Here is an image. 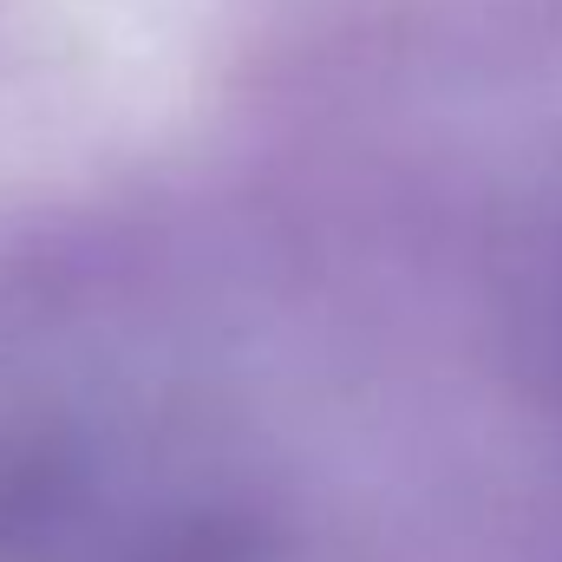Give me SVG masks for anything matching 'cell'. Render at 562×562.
I'll use <instances>...</instances> for the list:
<instances>
[{
	"label": "cell",
	"mask_w": 562,
	"mask_h": 562,
	"mask_svg": "<svg viewBox=\"0 0 562 562\" xmlns=\"http://www.w3.org/2000/svg\"><path fill=\"white\" fill-rule=\"evenodd\" d=\"M557 288H550V334H557V360H562V256H557Z\"/></svg>",
	"instance_id": "cell-1"
}]
</instances>
